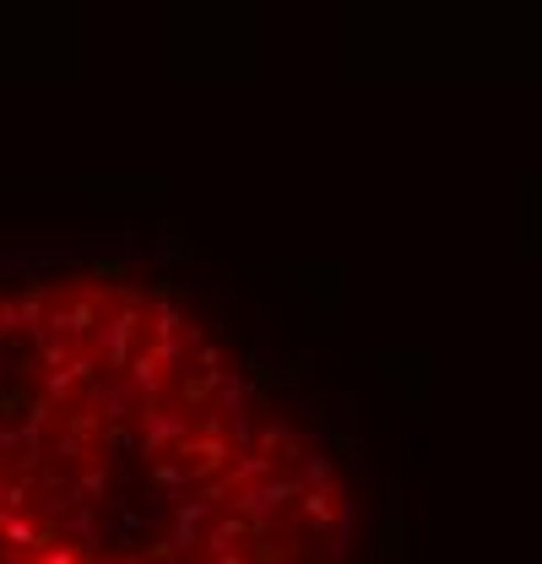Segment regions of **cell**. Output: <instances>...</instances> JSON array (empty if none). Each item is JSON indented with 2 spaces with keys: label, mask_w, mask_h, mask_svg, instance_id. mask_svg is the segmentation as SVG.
<instances>
[{
  "label": "cell",
  "mask_w": 542,
  "mask_h": 564,
  "mask_svg": "<svg viewBox=\"0 0 542 564\" xmlns=\"http://www.w3.org/2000/svg\"><path fill=\"white\" fill-rule=\"evenodd\" d=\"M256 429L245 375L169 293L0 288V564H267Z\"/></svg>",
  "instance_id": "cell-1"
}]
</instances>
